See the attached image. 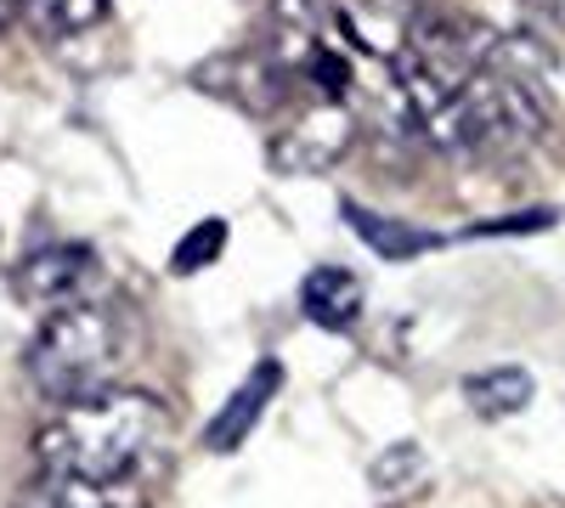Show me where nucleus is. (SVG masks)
Instances as JSON below:
<instances>
[{
	"instance_id": "nucleus-8",
	"label": "nucleus",
	"mask_w": 565,
	"mask_h": 508,
	"mask_svg": "<svg viewBox=\"0 0 565 508\" xmlns=\"http://www.w3.org/2000/svg\"><path fill=\"white\" fill-rule=\"evenodd\" d=\"M136 480H85V475H57L45 469L40 486H29V497L18 508H136Z\"/></svg>"
},
{
	"instance_id": "nucleus-14",
	"label": "nucleus",
	"mask_w": 565,
	"mask_h": 508,
	"mask_svg": "<svg viewBox=\"0 0 565 508\" xmlns=\"http://www.w3.org/2000/svg\"><path fill=\"white\" fill-rule=\"evenodd\" d=\"M18 7H23V0H0V34H7V23L18 18Z\"/></svg>"
},
{
	"instance_id": "nucleus-1",
	"label": "nucleus",
	"mask_w": 565,
	"mask_h": 508,
	"mask_svg": "<svg viewBox=\"0 0 565 508\" xmlns=\"http://www.w3.org/2000/svg\"><path fill=\"white\" fill-rule=\"evenodd\" d=\"M170 435V412L148 390H103L90 401L57 407L34 435L40 469L85 480H136L159 457Z\"/></svg>"
},
{
	"instance_id": "nucleus-15",
	"label": "nucleus",
	"mask_w": 565,
	"mask_h": 508,
	"mask_svg": "<svg viewBox=\"0 0 565 508\" xmlns=\"http://www.w3.org/2000/svg\"><path fill=\"white\" fill-rule=\"evenodd\" d=\"M537 7H543V0H537Z\"/></svg>"
},
{
	"instance_id": "nucleus-12",
	"label": "nucleus",
	"mask_w": 565,
	"mask_h": 508,
	"mask_svg": "<svg viewBox=\"0 0 565 508\" xmlns=\"http://www.w3.org/2000/svg\"><path fill=\"white\" fill-rule=\"evenodd\" d=\"M418 469H424V452H418L413 441H402V446H391V452L373 457V486H380V491L413 486V480H418Z\"/></svg>"
},
{
	"instance_id": "nucleus-7",
	"label": "nucleus",
	"mask_w": 565,
	"mask_h": 508,
	"mask_svg": "<svg viewBox=\"0 0 565 508\" xmlns=\"http://www.w3.org/2000/svg\"><path fill=\"white\" fill-rule=\"evenodd\" d=\"M300 305H306V316L317 322V328L351 334L356 316H362V283L345 266H317V271H306V283H300Z\"/></svg>"
},
{
	"instance_id": "nucleus-3",
	"label": "nucleus",
	"mask_w": 565,
	"mask_h": 508,
	"mask_svg": "<svg viewBox=\"0 0 565 508\" xmlns=\"http://www.w3.org/2000/svg\"><path fill=\"white\" fill-rule=\"evenodd\" d=\"M97 283H103V260L90 244H45L18 266V294L34 311L85 305V300H97Z\"/></svg>"
},
{
	"instance_id": "nucleus-6",
	"label": "nucleus",
	"mask_w": 565,
	"mask_h": 508,
	"mask_svg": "<svg viewBox=\"0 0 565 508\" xmlns=\"http://www.w3.org/2000/svg\"><path fill=\"white\" fill-rule=\"evenodd\" d=\"M418 0H340L345 29L362 40V52L373 63H396L407 52V23Z\"/></svg>"
},
{
	"instance_id": "nucleus-11",
	"label": "nucleus",
	"mask_w": 565,
	"mask_h": 508,
	"mask_svg": "<svg viewBox=\"0 0 565 508\" xmlns=\"http://www.w3.org/2000/svg\"><path fill=\"white\" fill-rule=\"evenodd\" d=\"M23 12L40 34H85L90 23H103L108 0H23Z\"/></svg>"
},
{
	"instance_id": "nucleus-5",
	"label": "nucleus",
	"mask_w": 565,
	"mask_h": 508,
	"mask_svg": "<svg viewBox=\"0 0 565 508\" xmlns=\"http://www.w3.org/2000/svg\"><path fill=\"white\" fill-rule=\"evenodd\" d=\"M277 385H282V367H277V361H255L249 379L226 396V407L215 412V424L204 430V446H210V452H232V446H238V441L260 424V412H266V401L277 396Z\"/></svg>"
},
{
	"instance_id": "nucleus-13",
	"label": "nucleus",
	"mask_w": 565,
	"mask_h": 508,
	"mask_svg": "<svg viewBox=\"0 0 565 508\" xmlns=\"http://www.w3.org/2000/svg\"><path fill=\"white\" fill-rule=\"evenodd\" d=\"M221 244H226V220H199L193 233L181 238V249H175V271H199V266H210L215 255H221Z\"/></svg>"
},
{
	"instance_id": "nucleus-4",
	"label": "nucleus",
	"mask_w": 565,
	"mask_h": 508,
	"mask_svg": "<svg viewBox=\"0 0 565 508\" xmlns=\"http://www.w3.org/2000/svg\"><path fill=\"white\" fill-rule=\"evenodd\" d=\"M356 136V114L345 108V97H317L289 130L277 136L271 164L277 170H328Z\"/></svg>"
},
{
	"instance_id": "nucleus-2",
	"label": "nucleus",
	"mask_w": 565,
	"mask_h": 508,
	"mask_svg": "<svg viewBox=\"0 0 565 508\" xmlns=\"http://www.w3.org/2000/svg\"><path fill=\"white\" fill-rule=\"evenodd\" d=\"M125 356H130L125 316L103 300H85L68 311H45L23 367H29V385L52 407H74L103 390H119Z\"/></svg>"
},
{
	"instance_id": "nucleus-9",
	"label": "nucleus",
	"mask_w": 565,
	"mask_h": 508,
	"mask_svg": "<svg viewBox=\"0 0 565 508\" xmlns=\"http://www.w3.org/2000/svg\"><path fill=\"white\" fill-rule=\"evenodd\" d=\"M345 226L385 260H413V255H430L441 249L436 233H424V226H407V220H391L380 209H362V204H345Z\"/></svg>"
},
{
	"instance_id": "nucleus-10",
	"label": "nucleus",
	"mask_w": 565,
	"mask_h": 508,
	"mask_svg": "<svg viewBox=\"0 0 565 508\" xmlns=\"http://www.w3.org/2000/svg\"><path fill=\"white\" fill-rule=\"evenodd\" d=\"M463 401L481 412V419H509L532 401V374L526 367H481V374L463 379Z\"/></svg>"
}]
</instances>
